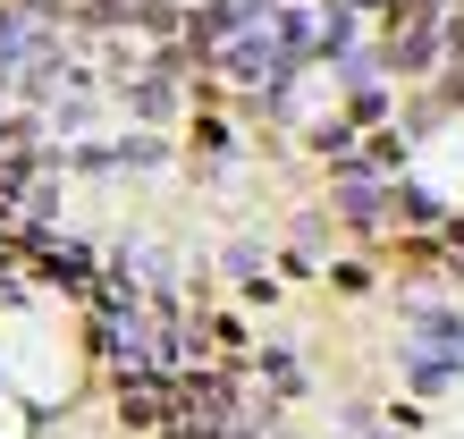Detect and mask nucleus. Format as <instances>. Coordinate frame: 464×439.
Masks as SVG:
<instances>
[{"label":"nucleus","mask_w":464,"mask_h":439,"mask_svg":"<svg viewBox=\"0 0 464 439\" xmlns=\"http://www.w3.org/2000/svg\"><path fill=\"white\" fill-rule=\"evenodd\" d=\"M397 364H405V389H422V397H440L448 380L464 372V364H448V355H430V346H405Z\"/></svg>","instance_id":"f03ea898"},{"label":"nucleus","mask_w":464,"mask_h":439,"mask_svg":"<svg viewBox=\"0 0 464 439\" xmlns=\"http://www.w3.org/2000/svg\"><path fill=\"white\" fill-rule=\"evenodd\" d=\"M405 346H430V355H448V364H464V313L440 305V296H414V305H405Z\"/></svg>","instance_id":"f257e3e1"}]
</instances>
